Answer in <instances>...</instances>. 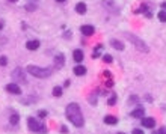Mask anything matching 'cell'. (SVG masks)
<instances>
[{
    "mask_svg": "<svg viewBox=\"0 0 166 134\" xmlns=\"http://www.w3.org/2000/svg\"><path fill=\"white\" fill-rule=\"evenodd\" d=\"M65 116L67 119L77 128H82L85 125V119H83V114H82V110H80V105L77 102H71L67 105L65 108Z\"/></svg>",
    "mask_w": 166,
    "mask_h": 134,
    "instance_id": "cell-1",
    "label": "cell"
},
{
    "mask_svg": "<svg viewBox=\"0 0 166 134\" xmlns=\"http://www.w3.org/2000/svg\"><path fill=\"white\" fill-rule=\"evenodd\" d=\"M27 72L36 78H47L52 75V69L50 68H41V66H36V65H29L27 66Z\"/></svg>",
    "mask_w": 166,
    "mask_h": 134,
    "instance_id": "cell-2",
    "label": "cell"
},
{
    "mask_svg": "<svg viewBox=\"0 0 166 134\" xmlns=\"http://www.w3.org/2000/svg\"><path fill=\"white\" fill-rule=\"evenodd\" d=\"M124 35H125V38H127V39H130V41L134 44V47H136L137 50H140L142 53H148V51H149L148 45H146V44H145V42H143L140 38H137L136 35H133V33H128V32H125Z\"/></svg>",
    "mask_w": 166,
    "mask_h": 134,
    "instance_id": "cell-3",
    "label": "cell"
},
{
    "mask_svg": "<svg viewBox=\"0 0 166 134\" xmlns=\"http://www.w3.org/2000/svg\"><path fill=\"white\" fill-rule=\"evenodd\" d=\"M27 126H29V129L33 131V132H47L45 125L38 123V120H36L35 117H29V119H27Z\"/></svg>",
    "mask_w": 166,
    "mask_h": 134,
    "instance_id": "cell-4",
    "label": "cell"
},
{
    "mask_svg": "<svg viewBox=\"0 0 166 134\" xmlns=\"http://www.w3.org/2000/svg\"><path fill=\"white\" fill-rule=\"evenodd\" d=\"M5 90L9 92V93H12V95H20V93H21L20 86L15 84V83H9V84H6V86H5Z\"/></svg>",
    "mask_w": 166,
    "mask_h": 134,
    "instance_id": "cell-5",
    "label": "cell"
},
{
    "mask_svg": "<svg viewBox=\"0 0 166 134\" xmlns=\"http://www.w3.org/2000/svg\"><path fill=\"white\" fill-rule=\"evenodd\" d=\"M80 32H82L85 36H92V35L95 33V27L91 26V24H83V26L80 27Z\"/></svg>",
    "mask_w": 166,
    "mask_h": 134,
    "instance_id": "cell-6",
    "label": "cell"
},
{
    "mask_svg": "<svg viewBox=\"0 0 166 134\" xmlns=\"http://www.w3.org/2000/svg\"><path fill=\"white\" fill-rule=\"evenodd\" d=\"M55 65H56V69L64 68V65H65V56L62 53H59V54L55 56Z\"/></svg>",
    "mask_w": 166,
    "mask_h": 134,
    "instance_id": "cell-7",
    "label": "cell"
},
{
    "mask_svg": "<svg viewBox=\"0 0 166 134\" xmlns=\"http://www.w3.org/2000/svg\"><path fill=\"white\" fill-rule=\"evenodd\" d=\"M12 78H14V80H21L23 83H26V75H24V71H23V69H20V68L14 69V72H12Z\"/></svg>",
    "mask_w": 166,
    "mask_h": 134,
    "instance_id": "cell-8",
    "label": "cell"
},
{
    "mask_svg": "<svg viewBox=\"0 0 166 134\" xmlns=\"http://www.w3.org/2000/svg\"><path fill=\"white\" fill-rule=\"evenodd\" d=\"M39 45H41V42H39L38 39H30V41H27V42H26V48H27V50H30V51L38 50V48H39Z\"/></svg>",
    "mask_w": 166,
    "mask_h": 134,
    "instance_id": "cell-9",
    "label": "cell"
},
{
    "mask_svg": "<svg viewBox=\"0 0 166 134\" xmlns=\"http://www.w3.org/2000/svg\"><path fill=\"white\" fill-rule=\"evenodd\" d=\"M142 126L152 129V128L155 126V120H154L152 117H142Z\"/></svg>",
    "mask_w": 166,
    "mask_h": 134,
    "instance_id": "cell-10",
    "label": "cell"
},
{
    "mask_svg": "<svg viewBox=\"0 0 166 134\" xmlns=\"http://www.w3.org/2000/svg\"><path fill=\"white\" fill-rule=\"evenodd\" d=\"M104 123H107V125H116L118 123V117L113 116V114H107V116H104Z\"/></svg>",
    "mask_w": 166,
    "mask_h": 134,
    "instance_id": "cell-11",
    "label": "cell"
},
{
    "mask_svg": "<svg viewBox=\"0 0 166 134\" xmlns=\"http://www.w3.org/2000/svg\"><path fill=\"white\" fill-rule=\"evenodd\" d=\"M83 57H85V56H83V51H82L80 48H77V50L73 51V59H74L76 62H82Z\"/></svg>",
    "mask_w": 166,
    "mask_h": 134,
    "instance_id": "cell-12",
    "label": "cell"
},
{
    "mask_svg": "<svg viewBox=\"0 0 166 134\" xmlns=\"http://www.w3.org/2000/svg\"><path fill=\"white\" fill-rule=\"evenodd\" d=\"M76 12H77V14H80V15L86 14V3H83V2H79V3L76 5Z\"/></svg>",
    "mask_w": 166,
    "mask_h": 134,
    "instance_id": "cell-13",
    "label": "cell"
},
{
    "mask_svg": "<svg viewBox=\"0 0 166 134\" xmlns=\"http://www.w3.org/2000/svg\"><path fill=\"white\" fill-rule=\"evenodd\" d=\"M74 74L76 75H85L86 74V66L85 65H77V66H74Z\"/></svg>",
    "mask_w": 166,
    "mask_h": 134,
    "instance_id": "cell-14",
    "label": "cell"
},
{
    "mask_svg": "<svg viewBox=\"0 0 166 134\" xmlns=\"http://www.w3.org/2000/svg\"><path fill=\"white\" fill-rule=\"evenodd\" d=\"M143 113H145L143 107H137L136 110H133V111L130 113V116H131V117H140V116H143Z\"/></svg>",
    "mask_w": 166,
    "mask_h": 134,
    "instance_id": "cell-15",
    "label": "cell"
},
{
    "mask_svg": "<svg viewBox=\"0 0 166 134\" xmlns=\"http://www.w3.org/2000/svg\"><path fill=\"white\" fill-rule=\"evenodd\" d=\"M110 44H112V47L113 48H116V50H119V51H122L125 47H124V44L121 42V41H116V39H112L110 41Z\"/></svg>",
    "mask_w": 166,
    "mask_h": 134,
    "instance_id": "cell-16",
    "label": "cell"
},
{
    "mask_svg": "<svg viewBox=\"0 0 166 134\" xmlns=\"http://www.w3.org/2000/svg\"><path fill=\"white\" fill-rule=\"evenodd\" d=\"M101 50H103V44H98V45L95 47V50H94V53H92V57H94V59H97V57H100V56H101Z\"/></svg>",
    "mask_w": 166,
    "mask_h": 134,
    "instance_id": "cell-17",
    "label": "cell"
},
{
    "mask_svg": "<svg viewBox=\"0 0 166 134\" xmlns=\"http://www.w3.org/2000/svg\"><path fill=\"white\" fill-rule=\"evenodd\" d=\"M9 122H11V125H17V123L20 122V116H18L17 113L11 114V117H9Z\"/></svg>",
    "mask_w": 166,
    "mask_h": 134,
    "instance_id": "cell-18",
    "label": "cell"
},
{
    "mask_svg": "<svg viewBox=\"0 0 166 134\" xmlns=\"http://www.w3.org/2000/svg\"><path fill=\"white\" fill-rule=\"evenodd\" d=\"M53 96H62V87L61 86H55L53 87Z\"/></svg>",
    "mask_w": 166,
    "mask_h": 134,
    "instance_id": "cell-19",
    "label": "cell"
},
{
    "mask_svg": "<svg viewBox=\"0 0 166 134\" xmlns=\"http://www.w3.org/2000/svg\"><path fill=\"white\" fill-rule=\"evenodd\" d=\"M116 99H118V96H116V93H112V95H110V98L107 99V104H109V105H115V102H116Z\"/></svg>",
    "mask_w": 166,
    "mask_h": 134,
    "instance_id": "cell-20",
    "label": "cell"
},
{
    "mask_svg": "<svg viewBox=\"0 0 166 134\" xmlns=\"http://www.w3.org/2000/svg\"><path fill=\"white\" fill-rule=\"evenodd\" d=\"M157 17H158V20L161 21V23H166V11H160L158 14H157Z\"/></svg>",
    "mask_w": 166,
    "mask_h": 134,
    "instance_id": "cell-21",
    "label": "cell"
},
{
    "mask_svg": "<svg viewBox=\"0 0 166 134\" xmlns=\"http://www.w3.org/2000/svg\"><path fill=\"white\" fill-rule=\"evenodd\" d=\"M134 12H136V14H139V12H148V6H146L145 3H142V5L139 6V9H136Z\"/></svg>",
    "mask_w": 166,
    "mask_h": 134,
    "instance_id": "cell-22",
    "label": "cell"
},
{
    "mask_svg": "<svg viewBox=\"0 0 166 134\" xmlns=\"http://www.w3.org/2000/svg\"><path fill=\"white\" fill-rule=\"evenodd\" d=\"M103 60H104L106 63H112V62H113V57H112L110 54H103Z\"/></svg>",
    "mask_w": 166,
    "mask_h": 134,
    "instance_id": "cell-23",
    "label": "cell"
},
{
    "mask_svg": "<svg viewBox=\"0 0 166 134\" xmlns=\"http://www.w3.org/2000/svg\"><path fill=\"white\" fill-rule=\"evenodd\" d=\"M36 9V5H33V3H27L26 5V11H29V12H33Z\"/></svg>",
    "mask_w": 166,
    "mask_h": 134,
    "instance_id": "cell-24",
    "label": "cell"
},
{
    "mask_svg": "<svg viewBox=\"0 0 166 134\" xmlns=\"http://www.w3.org/2000/svg\"><path fill=\"white\" fill-rule=\"evenodd\" d=\"M6 65H8V57L2 56V57H0V66H6Z\"/></svg>",
    "mask_w": 166,
    "mask_h": 134,
    "instance_id": "cell-25",
    "label": "cell"
},
{
    "mask_svg": "<svg viewBox=\"0 0 166 134\" xmlns=\"http://www.w3.org/2000/svg\"><path fill=\"white\" fill-rule=\"evenodd\" d=\"M38 116H39L41 119H44V117L47 116V111H45V110H39V111H38Z\"/></svg>",
    "mask_w": 166,
    "mask_h": 134,
    "instance_id": "cell-26",
    "label": "cell"
},
{
    "mask_svg": "<svg viewBox=\"0 0 166 134\" xmlns=\"http://www.w3.org/2000/svg\"><path fill=\"white\" fill-rule=\"evenodd\" d=\"M131 134H143V131H142V129H139V128H136V129H133V131H131Z\"/></svg>",
    "mask_w": 166,
    "mask_h": 134,
    "instance_id": "cell-27",
    "label": "cell"
},
{
    "mask_svg": "<svg viewBox=\"0 0 166 134\" xmlns=\"http://www.w3.org/2000/svg\"><path fill=\"white\" fill-rule=\"evenodd\" d=\"M61 132H64V134H65V132H68V128H67L65 125H62V126H61Z\"/></svg>",
    "mask_w": 166,
    "mask_h": 134,
    "instance_id": "cell-28",
    "label": "cell"
},
{
    "mask_svg": "<svg viewBox=\"0 0 166 134\" xmlns=\"http://www.w3.org/2000/svg\"><path fill=\"white\" fill-rule=\"evenodd\" d=\"M158 134H166V126H161V128L158 129Z\"/></svg>",
    "mask_w": 166,
    "mask_h": 134,
    "instance_id": "cell-29",
    "label": "cell"
},
{
    "mask_svg": "<svg viewBox=\"0 0 166 134\" xmlns=\"http://www.w3.org/2000/svg\"><path fill=\"white\" fill-rule=\"evenodd\" d=\"M106 86H107V87H112V86H113V81H112V80H107V81H106Z\"/></svg>",
    "mask_w": 166,
    "mask_h": 134,
    "instance_id": "cell-30",
    "label": "cell"
},
{
    "mask_svg": "<svg viewBox=\"0 0 166 134\" xmlns=\"http://www.w3.org/2000/svg\"><path fill=\"white\" fill-rule=\"evenodd\" d=\"M70 84H71V81H70V80H65V83H64V86H65V87H68Z\"/></svg>",
    "mask_w": 166,
    "mask_h": 134,
    "instance_id": "cell-31",
    "label": "cell"
},
{
    "mask_svg": "<svg viewBox=\"0 0 166 134\" xmlns=\"http://www.w3.org/2000/svg\"><path fill=\"white\" fill-rule=\"evenodd\" d=\"M160 6H161V8H163V11H166V2H163V3H161V5H160Z\"/></svg>",
    "mask_w": 166,
    "mask_h": 134,
    "instance_id": "cell-32",
    "label": "cell"
},
{
    "mask_svg": "<svg viewBox=\"0 0 166 134\" xmlns=\"http://www.w3.org/2000/svg\"><path fill=\"white\" fill-rule=\"evenodd\" d=\"M3 24H5V23H3V20H0V29H3Z\"/></svg>",
    "mask_w": 166,
    "mask_h": 134,
    "instance_id": "cell-33",
    "label": "cell"
},
{
    "mask_svg": "<svg viewBox=\"0 0 166 134\" xmlns=\"http://www.w3.org/2000/svg\"><path fill=\"white\" fill-rule=\"evenodd\" d=\"M58 3H64V2H67V0H56Z\"/></svg>",
    "mask_w": 166,
    "mask_h": 134,
    "instance_id": "cell-34",
    "label": "cell"
},
{
    "mask_svg": "<svg viewBox=\"0 0 166 134\" xmlns=\"http://www.w3.org/2000/svg\"><path fill=\"white\" fill-rule=\"evenodd\" d=\"M8 2H11V3H17V0H8Z\"/></svg>",
    "mask_w": 166,
    "mask_h": 134,
    "instance_id": "cell-35",
    "label": "cell"
},
{
    "mask_svg": "<svg viewBox=\"0 0 166 134\" xmlns=\"http://www.w3.org/2000/svg\"><path fill=\"white\" fill-rule=\"evenodd\" d=\"M116 134H124V132H116Z\"/></svg>",
    "mask_w": 166,
    "mask_h": 134,
    "instance_id": "cell-36",
    "label": "cell"
}]
</instances>
